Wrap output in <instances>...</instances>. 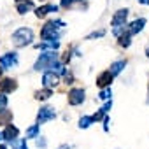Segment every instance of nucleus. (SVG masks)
Here are the masks:
<instances>
[{
	"label": "nucleus",
	"mask_w": 149,
	"mask_h": 149,
	"mask_svg": "<svg viewBox=\"0 0 149 149\" xmlns=\"http://www.w3.org/2000/svg\"><path fill=\"white\" fill-rule=\"evenodd\" d=\"M147 56H149V47H147Z\"/></svg>",
	"instance_id": "nucleus-32"
},
{
	"label": "nucleus",
	"mask_w": 149,
	"mask_h": 149,
	"mask_svg": "<svg viewBox=\"0 0 149 149\" xmlns=\"http://www.w3.org/2000/svg\"><path fill=\"white\" fill-rule=\"evenodd\" d=\"M19 149H28V147H26V142L21 140V142H19Z\"/></svg>",
	"instance_id": "nucleus-29"
},
{
	"label": "nucleus",
	"mask_w": 149,
	"mask_h": 149,
	"mask_svg": "<svg viewBox=\"0 0 149 149\" xmlns=\"http://www.w3.org/2000/svg\"><path fill=\"white\" fill-rule=\"evenodd\" d=\"M119 37V46H123V47H128L130 44H132V39H130V33L125 30V33H121V35H118Z\"/></svg>",
	"instance_id": "nucleus-19"
},
{
	"label": "nucleus",
	"mask_w": 149,
	"mask_h": 149,
	"mask_svg": "<svg viewBox=\"0 0 149 149\" xmlns=\"http://www.w3.org/2000/svg\"><path fill=\"white\" fill-rule=\"evenodd\" d=\"M91 123H93L91 116H84V118H81V119H79V128H88Z\"/></svg>",
	"instance_id": "nucleus-21"
},
{
	"label": "nucleus",
	"mask_w": 149,
	"mask_h": 149,
	"mask_svg": "<svg viewBox=\"0 0 149 149\" xmlns=\"http://www.w3.org/2000/svg\"><path fill=\"white\" fill-rule=\"evenodd\" d=\"M37 146H39V147H46V140H44L42 137H39V139H37Z\"/></svg>",
	"instance_id": "nucleus-28"
},
{
	"label": "nucleus",
	"mask_w": 149,
	"mask_h": 149,
	"mask_svg": "<svg viewBox=\"0 0 149 149\" xmlns=\"http://www.w3.org/2000/svg\"><path fill=\"white\" fill-rule=\"evenodd\" d=\"M147 104H149V98H147Z\"/></svg>",
	"instance_id": "nucleus-36"
},
{
	"label": "nucleus",
	"mask_w": 149,
	"mask_h": 149,
	"mask_svg": "<svg viewBox=\"0 0 149 149\" xmlns=\"http://www.w3.org/2000/svg\"><path fill=\"white\" fill-rule=\"evenodd\" d=\"M46 42H40V44H37L35 47L37 49H58V46H60V42H58V39H44Z\"/></svg>",
	"instance_id": "nucleus-14"
},
{
	"label": "nucleus",
	"mask_w": 149,
	"mask_h": 149,
	"mask_svg": "<svg viewBox=\"0 0 149 149\" xmlns=\"http://www.w3.org/2000/svg\"><path fill=\"white\" fill-rule=\"evenodd\" d=\"M16 9H18L19 14H26L30 9H33V2H30V0H26V2H19Z\"/></svg>",
	"instance_id": "nucleus-16"
},
{
	"label": "nucleus",
	"mask_w": 149,
	"mask_h": 149,
	"mask_svg": "<svg viewBox=\"0 0 149 149\" xmlns=\"http://www.w3.org/2000/svg\"><path fill=\"white\" fill-rule=\"evenodd\" d=\"M74 2H77V0H61V7H70Z\"/></svg>",
	"instance_id": "nucleus-27"
},
{
	"label": "nucleus",
	"mask_w": 149,
	"mask_h": 149,
	"mask_svg": "<svg viewBox=\"0 0 149 149\" xmlns=\"http://www.w3.org/2000/svg\"><path fill=\"white\" fill-rule=\"evenodd\" d=\"M144 25H146V19H142V18H140V19H135V21H133V23H132V25L126 28V32H128L130 35H133V33H139V32L144 28Z\"/></svg>",
	"instance_id": "nucleus-13"
},
{
	"label": "nucleus",
	"mask_w": 149,
	"mask_h": 149,
	"mask_svg": "<svg viewBox=\"0 0 149 149\" xmlns=\"http://www.w3.org/2000/svg\"><path fill=\"white\" fill-rule=\"evenodd\" d=\"M51 95H53L51 88H46V90H39V91H35V98H37V100H47Z\"/></svg>",
	"instance_id": "nucleus-17"
},
{
	"label": "nucleus",
	"mask_w": 149,
	"mask_h": 149,
	"mask_svg": "<svg viewBox=\"0 0 149 149\" xmlns=\"http://www.w3.org/2000/svg\"><path fill=\"white\" fill-rule=\"evenodd\" d=\"M83 102H84V90H81V88L70 90V93H68V104L70 105H79Z\"/></svg>",
	"instance_id": "nucleus-5"
},
{
	"label": "nucleus",
	"mask_w": 149,
	"mask_h": 149,
	"mask_svg": "<svg viewBox=\"0 0 149 149\" xmlns=\"http://www.w3.org/2000/svg\"><path fill=\"white\" fill-rule=\"evenodd\" d=\"M104 33H105L104 30H100V32H93V33H90V35H88V39H97V37H102Z\"/></svg>",
	"instance_id": "nucleus-25"
},
{
	"label": "nucleus",
	"mask_w": 149,
	"mask_h": 149,
	"mask_svg": "<svg viewBox=\"0 0 149 149\" xmlns=\"http://www.w3.org/2000/svg\"><path fill=\"white\" fill-rule=\"evenodd\" d=\"M112 74L109 72V70H105V72H102L100 76L97 77V84L100 86V88H107V86H111V83H112Z\"/></svg>",
	"instance_id": "nucleus-10"
},
{
	"label": "nucleus",
	"mask_w": 149,
	"mask_h": 149,
	"mask_svg": "<svg viewBox=\"0 0 149 149\" xmlns=\"http://www.w3.org/2000/svg\"><path fill=\"white\" fill-rule=\"evenodd\" d=\"M42 83H44V86L46 88H56L58 84H60V77H58V74H54L53 70L51 72H46L44 74V77H42Z\"/></svg>",
	"instance_id": "nucleus-6"
},
{
	"label": "nucleus",
	"mask_w": 149,
	"mask_h": 149,
	"mask_svg": "<svg viewBox=\"0 0 149 149\" xmlns=\"http://www.w3.org/2000/svg\"><path fill=\"white\" fill-rule=\"evenodd\" d=\"M65 81H67V84H72V81H74V76L67 70H65Z\"/></svg>",
	"instance_id": "nucleus-26"
},
{
	"label": "nucleus",
	"mask_w": 149,
	"mask_h": 149,
	"mask_svg": "<svg viewBox=\"0 0 149 149\" xmlns=\"http://www.w3.org/2000/svg\"><path fill=\"white\" fill-rule=\"evenodd\" d=\"M125 67H126V60H119V61H114V63L111 65V70H109V72L112 74V76H118V74H119Z\"/></svg>",
	"instance_id": "nucleus-15"
},
{
	"label": "nucleus",
	"mask_w": 149,
	"mask_h": 149,
	"mask_svg": "<svg viewBox=\"0 0 149 149\" xmlns=\"http://www.w3.org/2000/svg\"><path fill=\"white\" fill-rule=\"evenodd\" d=\"M0 76H2V68H0Z\"/></svg>",
	"instance_id": "nucleus-33"
},
{
	"label": "nucleus",
	"mask_w": 149,
	"mask_h": 149,
	"mask_svg": "<svg viewBox=\"0 0 149 149\" xmlns=\"http://www.w3.org/2000/svg\"><path fill=\"white\" fill-rule=\"evenodd\" d=\"M7 109V97L2 93L0 95V111H6Z\"/></svg>",
	"instance_id": "nucleus-23"
},
{
	"label": "nucleus",
	"mask_w": 149,
	"mask_h": 149,
	"mask_svg": "<svg viewBox=\"0 0 149 149\" xmlns=\"http://www.w3.org/2000/svg\"><path fill=\"white\" fill-rule=\"evenodd\" d=\"M58 61V54L54 53V49H51V51H47V53H44V54H40V58L37 60V63H35V70H42V68H51L54 63Z\"/></svg>",
	"instance_id": "nucleus-3"
},
{
	"label": "nucleus",
	"mask_w": 149,
	"mask_h": 149,
	"mask_svg": "<svg viewBox=\"0 0 149 149\" xmlns=\"http://www.w3.org/2000/svg\"><path fill=\"white\" fill-rule=\"evenodd\" d=\"M54 118H56V111H54L53 107H42V109L39 111V114H37V125L40 126V125H44L46 121L54 119Z\"/></svg>",
	"instance_id": "nucleus-4"
},
{
	"label": "nucleus",
	"mask_w": 149,
	"mask_h": 149,
	"mask_svg": "<svg viewBox=\"0 0 149 149\" xmlns=\"http://www.w3.org/2000/svg\"><path fill=\"white\" fill-rule=\"evenodd\" d=\"M16 2H21V0H16Z\"/></svg>",
	"instance_id": "nucleus-35"
},
{
	"label": "nucleus",
	"mask_w": 149,
	"mask_h": 149,
	"mask_svg": "<svg viewBox=\"0 0 149 149\" xmlns=\"http://www.w3.org/2000/svg\"><path fill=\"white\" fill-rule=\"evenodd\" d=\"M61 26H65V23L60 21V19H56V21H54V19H53V21H47V23L44 25L42 32H40L42 39H58V33H60Z\"/></svg>",
	"instance_id": "nucleus-2"
},
{
	"label": "nucleus",
	"mask_w": 149,
	"mask_h": 149,
	"mask_svg": "<svg viewBox=\"0 0 149 149\" xmlns=\"http://www.w3.org/2000/svg\"><path fill=\"white\" fill-rule=\"evenodd\" d=\"M33 40V32L30 28H18L13 33V44L16 47H25Z\"/></svg>",
	"instance_id": "nucleus-1"
},
{
	"label": "nucleus",
	"mask_w": 149,
	"mask_h": 149,
	"mask_svg": "<svg viewBox=\"0 0 149 149\" xmlns=\"http://www.w3.org/2000/svg\"><path fill=\"white\" fill-rule=\"evenodd\" d=\"M0 140H2V133H0Z\"/></svg>",
	"instance_id": "nucleus-34"
},
{
	"label": "nucleus",
	"mask_w": 149,
	"mask_h": 149,
	"mask_svg": "<svg viewBox=\"0 0 149 149\" xmlns=\"http://www.w3.org/2000/svg\"><path fill=\"white\" fill-rule=\"evenodd\" d=\"M18 88V83L14 81V79H4L2 83H0V91L2 93H11V91H14Z\"/></svg>",
	"instance_id": "nucleus-11"
},
{
	"label": "nucleus",
	"mask_w": 149,
	"mask_h": 149,
	"mask_svg": "<svg viewBox=\"0 0 149 149\" xmlns=\"http://www.w3.org/2000/svg\"><path fill=\"white\" fill-rule=\"evenodd\" d=\"M18 133H19V130L9 123V125L6 126V130L2 132V139H4V140H7V142H13V140H16Z\"/></svg>",
	"instance_id": "nucleus-8"
},
{
	"label": "nucleus",
	"mask_w": 149,
	"mask_h": 149,
	"mask_svg": "<svg viewBox=\"0 0 149 149\" xmlns=\"http://www.w3.org/2000/svg\"><path fill=\"white\" fill-rule=\"evenodd\" d=\"M112 97V91H111V88L107 86V88H102V91H100V95H98V98L100 100H109Z\"/></svg>",
	"instance_id": "nucleus-20"
},
{
	"label": "nucleus",
	"mask_w": 149,
	"mask_h": 149,
	"mask_svg": "<svg viewBox=\"0 0 149 149\" xmlns=\"http://www.w3.org/2000/svg\"><path fill=\"white\" fill-rule=\"evenodd\" d=\"M139 2H140V4H144V6H147V4H149V0H139Z\"/></svg>",
	"instance_id": "nucleus-30"
},
{
	"label": "nucleus",
	"mask_w": 149,
	"mask_h": 149,
	"mask_svg": "<svg viewBox=\"0 0 149 149\" xmlns=\"http://www.w3.org/2000/svg\"><path fill=\"white\" fill-rule=\"evenodd\" d=\"M126 18H128V9H119L116 14H114V18H112V26H123L125 25V21H126Z\"/></svg>",
	"instance_id": "nucleus-9"
},
{
	"label": "nucleus",
	"mask_w": 149,
	"mask_h": 149,
	"mask_svg": "<svg viewBox=\"0 0 149 149\" xmlns=\"http://www.w3.org/2000/svg\"><path fill=\"white\" fill-rule=\"evenodd\" d=\"M0 149H6V147H4V146H0Z\"/></svg>",
	"instance_id": "nucleus-31"
},
{
	"label": "nucleus",
	"mask_w": 149,
	"mask_h": 149,
	"mask_svg": "<svg viewBox=\"0 0 149 149\" xmlns=\"http://www.w3.org/2000/svg\"><path fill=\"white\" fill-rule=\"evenodd\" d=\"M14 65H18V54L16 53H7L0 58V67L9 68V67H14Z\"/></svg>",
	"instance_id": "nucleus-7"
},
{
	"label": "nucleus",
	"mask_w": 149,
	"mask_h": 149,
	"mask_svg": "<svg viewBox=\"0 0 149 149\" xmlns=\"http://www.w3.org/2000/svg\"><path fill=\"white\" fill-rule=\"evenodd\" d=\"M56 11H58V6H54V4H47V6L39 7V9L35 11V14H37V18H44L46 14H49V13H56Z\"/></svg>",
	"instance_id": "nucleus-12"
},
{
	"label": "nucleus",
	"mask_w": 149,
	"mask_h": 149,
	"mask_svg": "<svg viewBox=\"0 0 149 149\" xmlns=\"http://www.w3.org/2000/svg\"><path fill=\"white\" fill-rule=\"evenodd\" d=\"M104 116H105V112H104V111H102V109H100V111H98V112H95V114H93V116H91V119H93V121H100V119H102V118H104Z\"/></svg>",
	"instance_id": "nucleus-24"
},
{
	"label": "nucleus",
	"mask_w": 149,
	"mask_h": 149,
	"mask_svg": "<svg viewBox=\"0 0 149 149\" xmlns=\"http://www.w3.org/2000/svg\"><path fill=\"white\" fill-rule=\"evenodd\" d=\"M37 133H39V125H33L26 130V139H33V137H37Z\"/></svg>",
	"instance_id": "nucleus-22"
},
{
	"label": "nucleus",
	"mask_w": 149,
	"mask_h": 149,
	"mask_svg": "<svg viewBox=\"0 0 149 149\" xmlns=\"http://www.w3.org/2000/svg\"><path fill=\"white\" fill-rule=\"evenodd\" d=\"M13 119V114L11 111H0V125H9V121Z\"/></svg>",
	"instance_id": "nucleus-18"
}]
</instances>
